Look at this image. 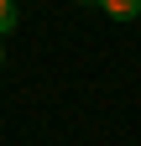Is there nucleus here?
I'll return each mask as SVG.
<instances>
[{"label":"nucleus","mask_w":141,"mask_h":146,"mask_svg":"<svg viewBox=\"0 0 141 146\" xmlns=\"http://www.w3.org/2000/svg\"><path fill=\"white\" fill-rule=\"evenodd\" d=\"M104 16H120V21H136L141 16V0H99Z\"/></svg>","instance_id":"1"},{"label":"nucleus","mask_w":141,"mask_h":146,"mask_svg":"<svg viewBox=\"0 0 141 146\" xmlns=\"http://www.w3.org/2000/svg\"><path fill=\"white\" fill-rule=\"evenodd\" d=\"M16 26H21V5L16 0H0V36H11Z\"/></svg>","instance_id":"2"},{"label":"nucleus","mask_w":141,"mask_h":146,"mask_svg":"<svg viewBox=\"0 0 141 146\" xmlns=\"http://www.w3.org/2000/svg\"><path fill=\"white\" fill-rule=\"evenodd\" d=\"M78 5H99V0H78Z\"/></svg>","instance_id":"3"},{"label":"nucleus","mask_w":141,"mask_h":146,"mask_svg":"<svg viewBox=\"0 0 141 146\" xmlns=\"http://www.w3.org/2000/svg\"><path fill=\"white\" fill-rule=\"evenodd\" d=\"M0 63H5V47H0Z\"/></svg>","instance_id":"4"}]
</instances>
